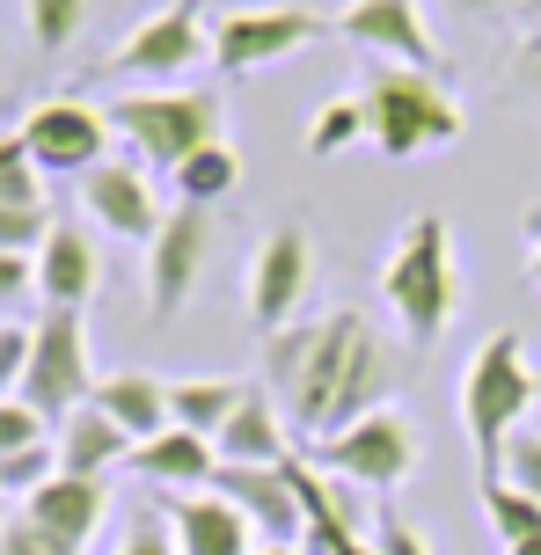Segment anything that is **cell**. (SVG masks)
<instances>
[{"instance_id": "1", "label": "cell", "mask_w": 541, "mask_h": 555, "mask_svg": "<svg viewBox=\"0 0 541 555\" xmlns=\"http://www.w3.org/2000/svg\"><path fill=\"white\" fill-rule=\"evenodd\" d=\"M263 365H271V402L285 410L300 446L337 439L359 416L388 410V388H396V351L359 307H330L314 322L263 336Z\"/></svg>"}, {"instance_id": "2", "label": "cell", "mask_w": 541, "mask_h": 555, "mask_svg": "<svg viewBox=\"0 0 541 555\" xmlns=\"http://www.w3.org/2000/svg\"><path fill=\"white\" fill-rule=\"evenodd\" d=\"M534 402H541V373H534V359H527L519 330H490L484 344L468 351V365H461V431L476 446L484 475H498L505 439L527 424Z\"/></svg>"}, {"instance_id": "3", "label": "cell", "mask_w": 541, "mask_h": 555, "mask_svg": "<svg viewBox=\"0 0 541 555\" xmlns=\"http://www.w3.org/2000/svg\"><path fill=\"white\" fill-rule=\"evenodd\" d=\"M359 111H366V139L388 162H417V154H439L461 139V103L439 88V74H417V66L366 74Z\"/></svg>"}, {"instance_id": "4", "label": "cell", "mask_w": 541, "mask_h": 555, "mask_svg": "<svg viewBox=\"0 0 541 555\" xmlns=\"http://www.w3.org/2000/svg\"><path fill=\"white\" fill-rule=\"evenodd\" d=\"M381 293H388V307H396V322L410 330L417 351L447 336V322H454V234L439 212H417L396 234V249L381 263Z\"/></svg>"}, {"instance_id": "5", "label": "cell", "mask_w": 541, "mask_h": 555, "mask_svg": "<svg viewBox=\"0 0 541 555\" xmlns=\"http://www.w3.org/2000/svg\"><path fill=\"white\" fill-rule=\"evenodd\" d=\"M103 117H111V132H125V146L146 168H169L176 176L198 146L220 139L228 103H220V88H154V95H117Z\"/></svg>"}, {"instance_id": "6", "label": "cell", "mask_w": 541, "mask_h": 555, "mask_svg": "<svg viewBox=\"0 0 541 555\" xmlns=\"http://www.w3.org/2000/svg\"><path fill=\"white\" fill-rule=\"evenodd\" d=\"M300 461H314L322 475H337V482H351V490H402L410 475H417V461H425V439H417V424L388 402V410L359 416L351 431H337V439H314Z\"/></svg>"}, {"instance_id": "7", "label": "cell", "mask_w": 541, "mask_h": 555, "mask_svg": "<svg viewBox=\"0 0 541 555\" xmlns=\"http://www.w3.org/2000/svg\"><path fill=\"white\" fill-rule=\"evenodd\" d=\"M95 359H88V322L74 307H44L29 322V373H23V402L44 424H66L95 395Z\"/></svg>"}, {"instance_id": "8", "label": "cell", "mask_w": 541, "mask_h": 555, "mask_svg": "<svg viewBox=\"0 0 541 555\" xmlns=\"http://www.w3.org/2000/svg\"><path fill=\"white\" fill-rule=\"evenodd\" d=\"M198 59H212V29H205V0H169L146 23L125 29V44L103 59V74L125 81H183Z\"/></svg>"}, {"instance_id": "9", "label": "cell", "mask_w": 541, "mask_h": 555, "mask_svg": "<svg viewBox=\"0 0 541 555\" xmlns=\"http://www.w3.org/2000/svg\"><path fill=\"white\" fill-rule=\"evenodd\" d=\"M322 29H337V23H322L314 8H234V15L212 23V66H220L228 81L234 74H257L271 59L308 52Z\"/></svg>"}, {"instance_id": "10", "label": "cell", "mask_w": 541, "mask_h": 555, "mask_svg": "<svg viewBox=\"0 0 541 555\" xmlns=\"http://www.w3.org/2000/svg\"><path fill=\"white\" fill-rule=\"evenodd\" d=\"M29 146L37 176H88L95 162H111V117L95 103H74V95H52L15 125Z\"/></svg>"}, {"instance_id": "11", "label": "cell", "mask_w": 541, "mask_h": 555, "mask_svg": "<svg viewBox=\"0 0 541 555\" xmlns=\"http://www.w3.org/2000/svg\"><path fill=\"white\" fill-rule=\"evenodd\" d=\"M308 285H314V242L308 227H271L249 256V322L263 336L293 330V314L308 307Z\"/></svg>"}, {"instance_id": "12", "label": "cell", "mask_w": 541, "mask_h": 555, "mask_svg": "<svg viewBox=\"0 0 541 555\" xmlns=\"http://www.w3.org/2000/svg\"><path fill=\"white\" fill-rule=\"evenodd\" d=\"M205 249H212V212L205 205H169L162 234L146 242V307L162 322L191 307V293L205 278Z\"/></svg>"}, {"instance_id": "13", "label": "cell", "mask_w": 541, "mask_h": 555, "mask_svg": "<svg viewBox=\"0 0 541 555\" xmlns=\"http://www.w3.org/2000/svg\"><path fill=\"white\" fill-rule=\"evenodd\" d=\"M337 37H351L359 52L388 59V66H417L439 74V37H431L417 0H344L337 8Z\"/></svg>"}, {"instance_id": "14", "label": "cell", "mask_w": 541, "mask_h": 555, "mask_svg": "<svg viewBox=\"0 0 541 555\" xmlns=\"http://www.w3.org/2000/svg\"><path fill=\"white\" fill-rule=\"evenodd\" d=\"M81 212L103 234H117V242H154L162 234V197H154V183H146V162H95L81 176Z\"/></svg>"}, {"instance_id": "15", "label": "cell", "mask_w": 541, "mask_h": 555, "mask_svg": "<svg viewBox=\"0 0 541 555\" xmlns=\"http://www.w3.org/2000/svg\"><path fill=\"white\" fill-rule=\"evenodd\" d=\"M162 519L183 555H257V527L220 490H176V498H162Z\"/></svg>"}, {"instance_id": "16", "label": "cell", "mask_w": 541, "mask_h": 555, "mask_svg": "<svg viewBox=\"0 0 541 555\" xmlns=\"http://www.w3.org/2000/svg\"><path fill=\"white\" fill-rule=\"evenodd\" d=\"M212 490L257 527V541H300V498H293L285 468H234V461H220Z\"/></svg>"}, {"instance_id": "17", "label": "cell", "mask_w": 541, "mask_h": 555, "mask_svg": "<svg viewBox=\"0 0 541 555\" xmlns=\"http://www.w3.org/2000/svg\"><path fill=\"white\" fill-rule=\"evenodd\" d=\"M95 285H103V256H95V234L81 220H59L44 234V249H37V293L44 307H74L81 314L95 300Z\"/></svg>"}, {"instance_id": "18", "label": "cell", "mask_w": 541, "mask_h": 555, "mask_svg": "<svg viewBox=\"0 0 541 555\" xmlns=\"http://www.w3.org/2000/svg\"><path fill=\"white\" fill-rule=\"evenodd\" d=\"M220 461H234V468H285L293 453H300V439H293V424H285V410L271 402L263 388L242 395V410L220 424Z\"/></svg>"}, {"instance_id": "19", "label": "cell", "mask_w": 541, "mask_h": 555, "mask_svg": "<svg viewBox=\"0 0 541 555\" xmlns=\"http://www.w3.org/2000/svg\"><path fill=\"white\" fill-rule=\"evenodd\" d=\"M23 512L37 519L44 533H59L66 548H88L95 541V527L111 519V482H95V475H66L59 468L37 498H23Z\"/></svg>"}, {"instance_id": "20", "label": "cell", "mask_w": 541, "mask_h": 555, "mask_svg": "<svg viewBox=\"0 0 541 555\" xmlns=\"http://www.w3.org/2000/svg\"><path fill=\"white\" fill-rule=\"evenodd\" d=\"M88 402L111 416V424H125V439H132V446L162 439V431L176 424V416H169V380H162V373H140V365H125V373H103Z\"/></svg>"}, {"instance_id": "21", "label": "cell", "mask_w": 541, "mask_h": 555, "mask_svg": "<svg viewBox=\"0 0 541 555\" xmlns=\"http://www.w3.org/2000/svg\"><path fill=\"white\" fill-rule=\"evenodd\" d=\"M132 468H140L146 482H162V490H212V475H220V446L198 439V431H183V424H169L162 439L132 446Z\"/></svg>"}, {"instance_id": "22", "label": "cell", "mask_w": 541, "mask_h": 555, "mask_svg": "<svg viewBox=\"0 0 541 555\" xmlns=\"http://www.w3.org/2000/svg\"><path fill=\"white\" fill-rule=\"evenodd\" d=\"M52 446H59V468L66 475H103L117 468V461H132V439H125V424H111V416L95 410V402H81V410L66 416L52 431Z\"/></svg>"}, {"instance_id": "23", "label": "cell", "mask_w": 541, "mask_h": 555, "mask_svg": "<svg viewBox=\"0 0 541 555\" xmlns=\"http://www.w3.org/2000/svg\"><path fill=\"white\" fill-rule=\"evenodd\" d=\"M52 227H59V220H52V197H44V176H37V162L15 168V176H0V249L37 256Z\"/></svg>"}, {"instance_id": "24", "label": "cell", "mask_w": 541, "mask_h": 555, "mask_svg": "<svg viewBox=\"0 0 541 555\" xmlns=\"http://www.w3.org/2000/svg\"><path fill=\"white\" fill-rule=\"evenodd\" d=\"M242 380L234 373H191V380H169V416L198 439H220V424L242 410Z\"/></svg>"}, {"instance_id": "25", "label": "cell", "mask_w": 541, "mask_h": 555, "mask_svg": "<svg viewBox=\"0 0 541 555\" xmlns=\"http://www.w3.org/2000/svg\"><path fill=\"white\" fill-rule=\"evenodd\" d=\"M169 183H176V205H205V212H212L220 197L242 191V154H234L228 139H212V146H198L191 162L176 168Z\"/></svg>"}, {"instance_id": "26", "label": "cell", "mask_w": 541, "mask_h": 555, "mask_svg": "<svg viewBox=\"0 0 541 555\" xmlns=\"http://www.w3.org/2000/svg\"><path fill=\"white\" fill-rule=\"evenodd\" d=\"M484 519L498 527L505 548H519V541H534V533H541V504L527 498V490H513V482L490 475V482H484Z\"/></svg>"}, {"instance_id": "27", "label": "cell", "mask_w": 541, "mask_h": 555, "mask_svg": "<svg viewBox=\"0 0 541 555\" xmlns=\"http://www.w3.org/2000/svg\"><path fill=\"white\" fill-rule=\"evenodd\" d=\"M23 15H29V44L37 52H66L88 23V0H23Z\"/></svg>"}, {"instance_id": "28", "label": "cell", "mask_w": 541, "mask_h": 555, "mask_svg": "<svg viewBox=\"0 0 541 555\" xmlns=\"http://www.w3.org/2000/svg\"><path fill=\"white\" fill-rule=\"evenodd\" d=\"M366 132V111H359V95H337V103H322L308 125V154L314 162H330V154H344L351 139Z\"/></svg>"}, {"instance_id": "29", "label": "cell", "mask_w": 541, "mask_h": 555, "mask_svg": "<svg viewBox=\"0 0 541 555\" xmlns=\"http://www.w3.org/2000/svg\"><path fill=\"white\" fill-rule=\"evenodd\" d=\"M52 475H59V446L44 439V446H23V453L0 461V490H8V498H37Z\"/></svg>"}, {"instance_id": "30", "label": "cell", "mask_w": 541, "mask_h": 555, "mask_svg": "<svg viewBox=\"0 0 541 555\" xmlns=\"http://www.w3.org/2000/svg\"><path fill=\"white\" fill-rule=\"evenodd\" d=\"M490 482V475H484ZM498 482H513V490H527V498L541 504V431L534 424H519L513 439H505V461H498Z\"/></svg>"}, {"instance_id": "31", "label": "cell", "mask_w": 541, "mask_h": 555, "mask_svg": "<svg viewBox=\"0 0 541 555\" xmlns=\"http://www.w3.org/2000/svg\"><path fill=\"white\" fill-rule=\"evenodd\" d=\"M117 555H183V548H176V533H169V519H162V504H146V512H132V519H125Z\"/></svg>"}, {"instance_id": "32", "label": "cell", "mask_w": 541, "mask_h": 555, "mask_svg": "<svg viewBox=\"0 0 541 555\" xmlns=\"http://www.w3.org/2000/svg\"><path fill=\"white\" fill-rule=\"evenodd\" d=\"M44 439H52V424L29 410L23 395H8V402H0V461H8V453H23V446H44Z\"/></svg>"}, {"instance_id": "33", "label": "cell", "mask_w": 541, "mask_h": 555, "mask_svg": "<svg viewBox=\"0 0 541 555\" xmlns=\"http://www.w3.org/2000/svg\"><path fill=\"white\" fill-rule=\"evenodd\" d=\"M0 555H81V548H66L59 533H44L29 512H15L8 527H0Z\"/></svg>"}, {"instance_id": "34", "label": "cell", "mask_w": 541, "mask_h": 555, "mask_svg": "<svg viewBox=\"0 0 541 555\" xmlns=\"http://www.w3.org/2000/svg\"><path fill=\"white\" fill-rule=\"evenodd\" d=\"M373 548H381V555H431V541L410 527V519H402L388 498H381V519H373Z\"/></svg>"}, {"instance_id": "35", "label": "cell", "mask_w": 541, "mask_h": 555, "mask_svg": "<svg viewBox=\"0 0 541 555\" xmlns=\"http://www.w3.org/2000/svg\"><path fill=\"white\" fill-rule=\"evenodd\" d=\"M23 373H29V322H0V402L23 395Z\"/></svg>"}, {"instance_id": "36", "label": "cell", "mask_w": 541, "mask_h": 555, "mask_svg": "<svg viewBox=\"0 0 541 555\" xmlns=\"http://www.w3.org/2000/svg\"><path fill=\"white\" fill-rule=\"evenodd\" d=\"M23 293H37V256L0 249V307H15Z\"/></svg>"}, {"instance_id": "37", "label": "cell", "mask_w": 541, "mask_h": 555, "mask_svg": "<svg viewBox=\"0 0 541 555\" xmlns=\"http://www.w3.org/2000/svg\"><path fill=\"white\" fill-rule=\"evenodd\" d=\"M513 81L541 95V29H527V37L513 44Z\"/></svg>"}, {"instance_id": "38", "label": "cell", "mask_w": 541, "mask_h": 555, "mask_svg": "<svg viewBox=\"0 0 541 555\" xmlns=\"http://www.w3.org/2000/svg\"><path fill=\"white\" fill-rule=\"evenodd\" d=\"M15 168H29V146L23 132H0V176H15Z\"/></svg>"}, {"instance_id": "39", "label": "cell", "mask_w": 541, "mask_h": 555, "mask_svg": "<svg viewBox=\"0 0 541 555\" xmlns=\"http://www.w3.org/2000/svg\"><path fill=\"white\" fill-rule=\"evenodd\" d=\"M527 278L541 285V212H527Z\"/></svg>"}, {"instance_id": "40", "label": "cell", "mask_w": 541, "mask_h": 555, "mask_svg": "<svg viewBox=\"0 0 541 555\" xmlns=\"http://www.w3.org/2000/svg\"><path fill=\"white\" fill-rule=\"evenodd\" d=\"M257 555H308L300 541H257Z\"/></svg>"}, {"instance_id": "41", "label": "cell", "mask_w": 541, "mask_h": 555, "mask_svg": "<svg viewBox=\"0 0 541 555\" xmlns=\"http://www.w3.org/2000/svg\"><path fill=\"white\" fill-rule=\"evenodd\" d=\"M454 8H468V15H490V8H519V0H454Z\"/></svg>"}, {"instance_id": "42", "label": "cell", "mask_w": 541, "mask_h": 555, "mask_svg": "<svg viewBox=\"0 0 541 555\" xmlns=\"http://www.w3.org/2000/svg\"><path fill=\"white\" fill-rule=\"evenodd\" d=\"M519 23H527V29H541V0H519Z\"/></svg>"}, {"instance_id": "43", "label": "cell", "mask_w": 541, "mask_h": 555, "mask_svg": "<svg viewBox=\"0 0 541 555\" xmlns=\"http://www.w3.org/2000/svg\"><path fill=\"white\" fill-rule=\"evenodd\" d=\"M505 555H541V533H534V541H519V548H505Z\"/></svg>"}, {"instance_id": "44", "label": "cell", "mask_w": 541, "mask_h": 555, "mask_svg": "<svg viewBox=\"0 0 541 555\" xmlns=\"http://www.w3.org/2000/svg\"><path fill=\"white\" fill-rule=\"evenodd\" d=\"M8 519H15V512H8V490H0V527H8Z\"/></svg>"}]
</instances>
